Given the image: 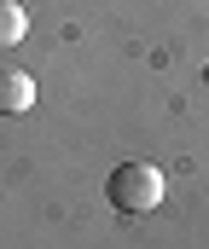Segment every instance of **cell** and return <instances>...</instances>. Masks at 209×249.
<instances>
[{
    "instance_id": "cell-1",
    "label": "cell",
    "mask_w": 209,
    "mask_h": 249,
    "mask_svg": "<svg viewBox=\"0 0 209 249\" xmlns=\"http://www.w3.org/2000/svg\"><path fill=\"white\" fill-rule=\"evenodd\" d=\"M105 197L116 214H151L163 203V174L151 162H116L111 180H105Z\"/></svg>"
},
{
    "instance_id": "cell-2",
    "label": "cell",
    "mask_w": 209,
    "mask_h": 249,
    "mask_svg": "<svg viewBox=\"0 0 209 249\" xmlns=\"http://www.w3.org/2000/svg\"><path fill=\"white\" fill-rule=\"evenodd\" d=\"M29 105H35V75L0 70V116H23Z\"/></svg>"
},
{
    "instance_id": "cell-3",
    "label": "cell",
    "mask_w": 209,
    "mask_h": 249,
    "mask_svg": "<svg viewBox=\"0 0 209 249\" xmlns=\"http://www.w3.org/2000/svg\"><path fill=\"white\" fill-rule=\"evenodd\" d=\"M23 29H29V12H23V0H0V58L23 41Z\"/></svg>"
}]
</instances>
